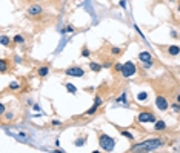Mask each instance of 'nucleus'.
I'll return each instance as SVG.
<instances>
[{
    "mask_svg": "<svg viewBox=\"0 0 180 153\" xmlns=\"http://www.w3.org/2000/svg\"><path fill=\"white\" fill-rule=\"evenodd\" d=\"M165 146V139L163 138H152V139H146L143 142H139L136 146H132L129 149V152H152L159 147Z\"/></svg>",
    "mask_w": 180,
    "mask_h": 153,
    "instance_id": "f257e3e1",
    "label": "nucleus"
},
{
    "mask_svg": "<svg viewBox=\"0 0 180 153\" xmlns=\"http://www.w3.org/2000/svg\"><path fill=\"white\" fill-rule=\"evenodd\" d=\"M97 138H98V146L102 147L103 152H112L114 150V147H115V139L111 138L109 134L100 131V133L97 134Z\"/></svg>",
    "mask_w": 180,
    "mask_h": 153,
    "instance_id": "f03ea898",
    "label": "nucleus"
},
{
    "mask_svg": "<svg viewBox=\"0 0 180 153\" xmlns=\"http://www.w3.org/2000/svg\"><path fill=\"white\" fill-rule=\"evenodd\" d=\"M120 74H122V77H125V79H129V77H132V76H136V74H137V65L134 64L132 60L125 62Z\"/></svg>",
    "mask_w": 180,
    "mask_h": 153,
    "instance_id": "7ed1b4c3",
    "label": "nucleus"
},
{
    "mask_svg": "<svg viewBox=\"0 0 180 153\" xmlns=\"http://www.w3.org/2000/svg\"><path fill=\"white\" fill-rule=\"evenodd\" d=\"M157 121L156 114L152 111H148V110H143L137 114V122L139 124H154Z\"/></svg>",
    "mask_w": 180,
    "mask_h": 153,
    "instance_id": "20e7f679",
    "label": "nucleus"
},
{
    "mask_svg": "<svg viewBox=\"0 0 180 153\" xmlns=\"http://www.w3.org/2000/svg\"><path fill=\"white\" fill-rule=\"evenodd\" d=\"M63 73L66 74V76H69V77H83L85 76V70L82 68V67H77V65H74V67H69V68H66Z\"/></svg>",
    "mask_w": 180,
    "mask_h": 153,
    "instance_id": "39448f33",
    "label": "nucleus"
},
{
    "mask_svg": "<svg viewBox=\"0 0 180 153\" xmlns=\"http://www.w3.org/2000/svg\"><path fill=\"white\" fill-rule=\"evenodd\" d=\"M156 107H157L160 111H166V110L169 108V102H168L166 96L157 94V96H156Z\"/></svg>",
    "mask_w": 180,
    "mask_h": 153,
    "instance_id": "423d86ee",
    "label": "nucleus"
},
{
    "mask_svg": "<svg viewBox=\"0 0 180 153\" xmlns=\"http://www.w3.org/2000/svg\"><path fill=\"white\" fill-rule=\"evenodd\" d=\"M26 13H28L29 17H37V16H40L43 13V8L40 5H37V3H32L31 6H28V11Z\"/></svg>",
    "mask_w": 180,
    "mask_h": 153,
    "instance_id": "0eeeda50",
    "label": "nucleus"
},
{
    "mask_svg": "<svg viewBox=\"0 0 180 153\" xmlns=\"http://www.w3.org/2000/svg\"><path fill=\"white\" fill-rule=\"evenodd\" d=\"M49 73H51V67H49V64H48V65H42V67H39L37 70H35V74H37L40 79L48 77Z\"/></svg>",
    "mask_w": 180,
    "mask_h": 153,
    "instance_id": "6e6552de",
    "label": "nucleus"
},
{
    "mask_svg": "<svg viewBox=\"0 0 180 153\" xmlns=\"http://www.w3.org/2000/svg\"><path fill=\"white\" fill-rule=\"evenodd\" d=\"M151 60H154V57H152V54L149 51H140L139 53V62L140 64H146V62H151Z\"/></svg>",
    "mask_w": 180,
    "mask_h": 153,
    "instance_id": "1a4fd4ad",
    "label": "nucleus"
},
{
    "mask_svg": "<svg viewBox=\"0 0 180 153\" xmlns=\"http://www.w3.org/2000/svg\"><path fill=\"white\" fill-rule=\"evenodd\" d=\"M166 53L171 57H176V56L180 54V47H179V45H169V47L166 48Z\"/></svg>",
    "mask_w": 180,
    "mask_h": 153,
    "instance_id": "9d476101",
    "label": "nucleus"
},
{
    "mask_svg": "<svg viewBox=\"0 0 180 153\" xmlns=\"http://www.w3.org/2000/svg\"><path fill=\"white\" fill-rule=\"evenodd\" d=\"M88 65H89V70H91L93 73H100L102 68H103V65H102V64H98V62H96V60H91Z\"/></svg>",
    "mask_w": 180,
    "mask_h": 153,
    "instance_id": "9b49d317",
    "label": "nucleus"
},
{
    "mask_svg": "<svg viewBox=\"0 0 180 153\" xmlns=\"http://www.w3.org/2000/svg\"><path fill=\"white\" fill-rule=\"evenodd\" d=\"M166 127H168V125H166V122L163 119H159V121L154 122V130L156 131H165Z\"/></svg>",
    "mask_w": 180,
    "mask_h": 153,
    "instance_id": "f8f14e48",
    "label": "nucleus"
},
{
    "mask_svg": "<svg viewBox=\"0 0 180 153\" xmlns=\"http://www.w3.org/2000/svg\"><path fill=\"white\" fill-rule=\"evenodd\" d=\"M8 68H10V60L2 59V60H0V73H2V74L8 73Z\"/></svg>",
    "mask_w": 180,
    "mask_h": 153,
    "instance_id": "ddd939ff",
    "label": "nucleus"
},
{
    "mask_svg": "<svg viewBox=\"0 0 180 153\" xmlns=\"http://www.w3.org/2000/svg\"><path fill=\"white\" fill-rule=\"evenodd\" d=\"M86 141H88V136H86V134H82V136H79V138L74 141V146H76V147H83L85 144H86Z\"/></svg>",
    "mask_w": 180,
    "mask_h": 153,
    "instance_id": "4468645a",
    "label": "nucleus"
},
{
    "mask_svg": "<svg viewBox=\"0 0 180 153\" xmlns=\"http://www.w3.org/2000/svg\"><path fill=\"white\" fill-rule=\"evenodd\" d=\"M136 99H137V102H148L149 94H148L146 91H140V93H137Z\"/></svg>",
    "mask_w": 180,
    "mask_h": 153,
    "instance_id": "2eb2a0df",
    "label": "nucleus"
},
{
    "mask_svg": "<svg viewBox=\"0 0 180 153\" xmlns=\"http://www.w3.org/2000/svg\"><path fill=\"white\" fill-rule=\"evenodd\" d=\"M25 40H26V39H25V36H23V34H15L14 37H12V42H14L15 45H23Z\"/></svg>",
    "mask_w": 180,
    "mask_h": 153,
    "instance_id": "dca6fc26",
    "label": "nucleus"
},
{
    "mask_svg": "<svg viewBox=\"0 0 180 153\" xmlns=\"http://www.w3.org/2000/svg\"><path fill=\"white\" fill-rule=\"evenodd\" d=\"M109 51H111V54H112V56H115V57H117V56L123 54L125 48H123V47H111V50H109Z\"/></svg>",
    "mask_w": 180,
    "mask_h": 153,
    "instance_id": "f3484780",
    "label": "nucleus"
},
{
    "mask_svg": "<svg viewBox=\"0 0 180 153\" xmlns=\"http://www.w3.org/2000/svg\"><path fill=\"white\" fill-rule=\"evenodd\" d=\"M0 45H2V47H10V45H11V39L8 37L6 34H2V36H0Z\"/></svg>",
    "mask_w": 180,
    "mask_h": 153,
    "instance_id": "a211bd4d",
    "label": "nucleus"
},
{
    "mask_svg": "<svg viewBox=\"0 0 180 153\" xmlns=\"http://www.w3.org/2000/svg\"><path fill=\"white\" fill-rule=\"evenodd\" d=\"M65 88H66V91L71 93V94H76V93H77V87H76L74 84H71V82H66V84H65Z\"/></svg>",
    "mask_w": 180,
    "mask_h": 153,
    "instance_id": "6ab92c4d",
    "label": "nucleus"
},
{
    "mask_svg": "<svg viewBox=\"0 0 180 153\" xmlns=\"http://www.w3.org/2000/svg\"><path fill=\"white\" fill-rule=\"evenodd\" d=\"M115 102H117V104H122V105H126V104H128V97H126V93H122L119 97L115 99Z\"/></svg>",
    "mask_w": 180,
    "mask_h": 153,
    "instance_id": "aec40b11",
    "label": "nucleus"
},
{
    "mask_svg": "<svg viewBox=\"0 0 180 153\" xmlns=\"http://www.w3.org/2000/svg\"><path fill=\"white\" fill-rule=\"evenodd\" d=\"M80 56H82V57H86V59H89V56H91V51H89V48L86 47V45H83L82 50H80Z\"/></svg>",
    "mask_w": 180,
    "mask_h": 153,
    "instance_id": "412c9836",
    "label": "nucleus"
},
{
    "mask_svg": "<svg viewBox=\"0 0 180 153\" xmlns=\"http://www.w3.org/2000/svg\"><path fill=\"white\" fill-rule=\"evenodd\" d=\"M122 68H123V64L122 62H115V64L112 65V71L115 74H120L122 73Z\"/></svg>",
    "mask_w": 180,
    "mask_h": 153,
    "instance_id": "4be33fe9",
    "label": "nucleus"
},
{
    "mask_svg": "<svg viewBox=\"0 0 180 153\" xmlns=\"http://www.w3.org/2000/svg\"><path fill=\"white\" fill-rule=\"evenodd\" d=\"M98 107H100V105L94 104V105H93V107H91V108H89L88 111H85V114H83V116H93V114H94V113L98 110Z\"/></svg>",
    "mask_w": 180,
    "mask_h": 153,
    "instance_id": "5701e85b",
    "label": "nucleus"
},
{
    "mask_svg": "<svg viewBox=\"0 0 180 153\" xmlns=\"http://www.w3.org/2000/svg\"><path fill=\"white\" fill-rule=\"evenodd\" d=\"M120 134H122V136H125L126 139H129V141H134V134L131 131H128V130H120Z\"/></svg>",
    "mask_w": 180,
    "mask_h": 153,
    "instance_id": "b1692460",
    "label": "nucleus"
},
{
    "mask_svg": "<svg viewBox=\"0 0 180 153\" xmlns=\"http://www.w3.org/2000/svg\"><path fill=\"white\" fill-rule=\"evenodd\" d=\"M8 88H10L11 91H19V90H20V84L19 82H10Z\"/></svg>",
    "mask_w": 180,
    "mask_h": 153,
    "instance_id": "393cba45",
    "label": "nucleus"
},
{
    "mask_svg": "<svg viewBox=\"0 0 180 153\" xmlns=\"http://www.w3.org/2000/svg\"><path fill=\"white\" fill-rule=\"evenodd\" d=\"M12 118H14V111H8V113H5V114L2 116V121L6 122V121H11Z\"/></svg>",
    "mask_w": 180,
    "mask_h": 153,
    "instance_id": "a878e982",
    "label": "nucleus"
},
{
    "mask_svg": "<svg viewBox=\"0 0 180 153\" xmlns=\"http://www.w3.org/2000/svg\"><path fill=\"white\" fill-rule=\"evenodd\" d=\"M171 110H173V113H180V102H173L171 104Z\"/></svg>",
    "mask_w": 180,
    "mask_h": 153,
    "instance_id": "bb28decb",
    "label": "nucleus"
},
{
    "mask_svg": "<svg viewBox=\"0 0 180 153\" xmlns=\"http://www.w3.org/2000/svg\"><path fill=\"white\" fill-rule=\"evenodd\" d=\"M169 36H171V37H173V39H179V37H180V34H179V33H177L174 28L169 31Z\"/></svg>",
    "mask_w": 180,
    "mask_h": 153,
    "instance_id": "cd10ccee",
    "label": "nucleus"
},
{
    "mask_svg": "<svg viewBox=\"0 0 180 153\" xmlns=\"http://www.w3.org/2000/svg\"><path fill=\"white\" fill-rule=\"evenodd\" d=\"M74 30H76V28H74L73 25H68L65 30H62V33H74Z\"/></svg>",
    "mask_w": 180,
    "mask_h": 153,
    "instance_id": "c85d7f7f",
    "label": "nucleus"
},
{
    "mask_svg": "<svg viewBox=\"0 0 180 153\" xmlns=\"http://www.w3.org/2000/svg\"><path fill=\"white\" fill-rule=\"evenodd\" d=\"M51 125H52V127H60V125H62V121H60V119H52V121H51Z\"/></svg>",
    "mask_w": 180,
    "mask_h": 153,
    "instance_id": "c756f323",
    "label": "nucleus"
},
{
    "mask_svg": "<svg viewBox=\"0 0 180 153\" xmlns=\"http://www.w3.org/2000/svg\"><path fill=\"white\" fill-rule=\"evenodd\" d=\"M6 113V105L3 102H0V116H3Z\"/></svg>",
    "mask_w": 180,
    "mask_h": 153,
    "instance_id": "7c9ffc66",
    "label": "nucleus"
},
{
    "mask_svg": "<svg viewBox=\"0 0 180 153\" xmlns=\"http://www.w3.org/2000/svg\"><path fill=\"white\" fill-rule=\"evenodd\" d=\"M102 102H103V101H102V97H100V96H96V97H94V104L102 105Z\"/></svg>",
    "mask_w": 180,
    "mask_h": 153,
    "instance_id": "2f4dec72",
    "label": "nucleus"
},
{
    "mask_svg": "<svg viewBox=\"0 0 180 153\" xmlns=\"http://www.w3.org/2000/svg\"><path fill=\"white\" fill-rule=\"evenodd\" d=\"M32 110H34V111H40L42 108H40V105H39V104H34V105H32Z\"/></svg>",
    "mask_w": 180,
    "mask_h": 153,
    "instance_id": "473e14b6",
    "label": "nucleus"
},
{
    "mask_svg": "<svg viewBox=\"0 0 180 153\" xmlns=\"http://www.w3.org/2000/svg\"><path fill=\"white\" fill-rule=\"evenodd\" d=\"M119 5H120L122 8H126V0H120V2H119Z\"/></svg>",
    "mask_w": 180,
    "mask_h": 153,
    "instance_id": "72a5a7b5",
    "label": "nucleus"
},
{
    "mask_svg": "<svg viewBox=\"0 0 180 153\" xmlns=\"http://www.w3.org/2000/svg\"><path fill=\"white\" fill-rule=\"evenodd\" d=\"M176 101H177V102H180V93H179V94L176 96Z\"/></svg>",
    "mask_w": 180,
    "mask_h": 153,
    "instance_id": "f704fd0d",
    "label": "nucleus"
},
{
    "mask_svg": "<svg viewBox=\"0 0 180 153\" xmlns=\"http://www.w3.org/2000/svg\"><path fill=\"white\" fill-rule=\"evenodd\" d=\"M177 11L180 13V3H179V6H177Z\"/></svg>",
    "mask_w": 180,
    "mask_h": 153,
    "instance_id": "c9c22d12",
    "label": "nucleus"
},
{
    "mask_svg": "<svg viewBox=\"0 0 180 153\" xmlns=\"http://www.w3.org/2000/svg\"><path fill=\"white\" fill-rule=\"evenodd\" d=\"M34 2H40V0H34Z\"/></svg>",
    "mask_w": 180,
    "mask_h": 153,
    "instance_id": "e433bc0d",
    "label": "nucleus"
}]
</instances>
